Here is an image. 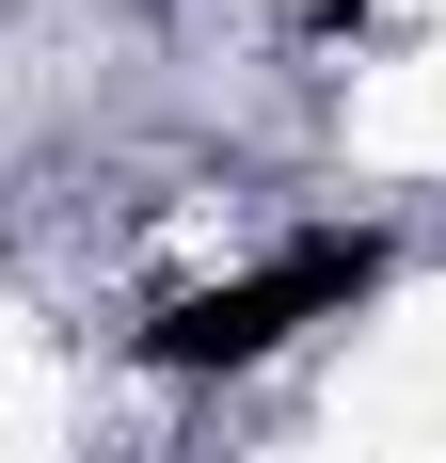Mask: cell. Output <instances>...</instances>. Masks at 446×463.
Returning a JSON list of instances; mask_svg holds the SVG:
<instances>
[{"mask_svg":"<svg viewBox=\"0 0 446 463\" xmlns=\"http://www.w3.org/2000/svg\"><path fill=\"white\" fill-rule=\"evenodd\" d=\"M367 288H383V224H319V240H287L271 272H223V288H191V304H160V320H144V368L160 383L271 368L303 320H335V304H367Z\"/></svg>","mask_w":446,"mask_h":463,"instance_id":"obj_1","label":"cell"}]
</instances>
